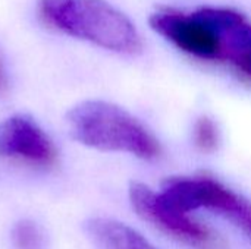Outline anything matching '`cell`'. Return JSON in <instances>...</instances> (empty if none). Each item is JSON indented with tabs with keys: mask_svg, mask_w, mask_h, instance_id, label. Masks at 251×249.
<instances>
[{
	"mask_svg": "<svg viewBox=\"0 0 251 249\" xmlns=\"http://www.w3.org/2000/svg\"><path fill=\"white\" fill-rule=\"evenodd\" d=\"M66 122L72 138L84 145L128 153L144 160H153L160 154V145L147 128L112 103L82 101L68 113Z\"/></svg>",
	"mask_w": 251,
	"mask_h": 249,
	"instance_id": "obj_2",
	"label": "cell"
},
{
	"mask_svg": "<svg viewBox=\"0 0 251 249\" xmlns=\"http://www.w3.org/2000/svg\"><path fill=\"white\" fill-rule=\"evenodd\" d=\"M129 200L137 214L162 232L191 245L206 247L212 242V233L207 227L169 205L160 194L144 183L131 182Z\"/></svg>",
	"mask_w": 251,
	"mask_h": 249,
	"instance_id": "obj_5",
	"label": "cell"
},
{
	"mask_svg": "<svg viewBox=\"0 0 251 249\" xmlns=\"http://www.w3.org/2000/svg\"><path fill=\"white\" fill-rule=\"evenodd\" d=\"M12 239L16 249L43 248V233L40 227L29 220H22L16 223L12 230Z\"/></svg>",
	"mask_w": 251,
	"mask_h": 249,
	"instance_id": "obj_9",
	"label": "cell"
},
{
	"mask_svg": "<svg viewBox=\"0 0 251 249\" xmlns=\"http://www.w3.org/2000/svg\"><path fill=\"white\" fill-rule=\"evenodd\" d=\"M150 25L188 54L200 59L222 57V34L210 26L197 12L185 15L175 10H159L150 16Z\"/></svg>",
	"mask_w": 251,
	"mask_h": 249,
	"instance_id": "obj_4",
	"label": "cell"
},
{
	"mask_svg": "<svg viewBox=\"0 0 251 249\" xmlns=\"http://www.w3.org/2000/svg\"><path fill=\"white\" fill-rule=\"evenodd\" d=\"M162 198L181 213L200 208L229 219L251 239V203L212 178H171L162 185Z\"/></svg>",
	"mask_w": 251,
	"mask_h": 249,
	"instance_id": "obj_3",
	"label": "cell"
},
{
	"mask_svg": "<svg viewBox=\"0 0 251 249\" xmlns=\"http://www.w3.org/2000/svg\"><path fill=\"white\" fill-rule=\"evenodd\" d=\"M194 144L204 153H212L219 144V131L210 117H200L194 125Z\"/></svg>",
	"mask_w": 251,
	"mask_h": 249,
	"instance_id": "obj_10",
	"label": "cell"
},
{
	"mask_svg": "<svg viewBox=\"0 0 251 249\" xmlns=\"http://www.w3.org/2000/svg\"><path fill=\"white\" fill-rule=\"evenodd\" d=\"M222 41V57H226L243 75L251 78V25L244 22L225 32Z\"/></svg>",
	"mask_w": 251,
	"mask_h": 249,
	"instance_id": "obj_8",
	"label": "cell"
},
{
	"mask_svg": "<svg viewBox=\"0 0 251 249\" xmlns=\"http://www.w3.org/2000/svg\"><path fill=\"white\" fill-rule=\"evenodd\" d=\"M40 18L50 28L118 53H138L132 22L104 0H40Z\"/></svg>",
	"mask_w": 251,
	"mask_h": 249,
	"instance_id": "obj_1",
	"label": "cell"
},
{
	"mask_svg": "<svg viewBox=\"0 0 251 249\" xmlns=\"http://www.w3.org/2000/svg\"><path fill=\"white\" fill-rule=\"evenodd\" d=\"M7 87V81H6V75H4V69H3V65H1V60H0V92L4 91Z\"/></svg>",
	"mask_w": 251,
	"mask_h": 249,
	"instance_id": "obj_11",
	"label": "cell"
},
{
	"mask_svg": "<svg viewBox=\"0 0 251 249\" xmlns=\"http://www.w3.org/2000/svg\"><path fill=\"white\" fill-rule=\"evenodd\" d=\"M85 230L101 249H156L137 230L116 220L91 219Z\"/></svg>",
	"mask_w": 251,
	"mask_h": 249,
	"instance_id": "obj_7",
	"label": "cell"
},
{
	"mask_svg": "<svg viewBox=\"0 0 251 249\" xmlns=\"http://www.w3.org/2000/svg\"><path fill=\"white\" fill-rule=\"evenodd\" d=\"M0 156L38 166H51L57 158V151L32 119L16 114L0 123Z\"/></svg>",
	"mask_w": 251,
	"mask_h": 249,
	"instance_id": "obj_6",
	"label": "cell"
}]
</instances>
